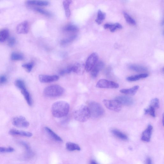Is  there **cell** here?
Segmentation results:
<instances>
[{
	"label": "cell",
	"mask_w": 164,
	"mask_h": 164,
	"mask_svg": "<svg viewBox=\"0 0 164 164\" xmlns=\"http://www.w3.org/2000/svg\"><path fill=\"white\" fill-rule=\"evenodd\" d=\"M70 109L68 103L64 101H58L52 105L51 111L52 115L55 118H60L68 114Z\"/></svg>",
	"instance_id": "obj_1"
},
{
	"label": "cell",
	"mask_w": 164,
	"mask_h": 164,
	"mask_svg": "<svg viewBox=\"0 0 164 164\" xmlns=\"http://www.w3.org/2000/svg\"><path fill=\"white\" fill-rule=\"evenodd\" d=\"M73 116L77 121L82 122H86L90 117L88 107L85 105L78 106L75 110Z\"/></svg>",
	"instance_id": "obj_2"
},
{
	"label": "cell",
	"mask_w": 164,
	"mask_h": 164,
	"mask_svg": "<svg viewBox=\"0 0 164 164\" xmlns=\"http://www.w3.org/2000/svg\"><path fill=\"white\" fill-rule=\"evenodd\" d=\"M90 114V116L94 118H100L104 113V110L99 103L92 102L89 103L88 107Z\"/></svg>",
	"instance_id": "obj_3"
},
{
	"label": "cell",
	"mask_w": 164,
	"mask_h": 164,
	"mask_svg": "<svg viewBox=\"0 0 164 164\" xmlns=\"http://www.w3.org/2000/svg\"><path fill=\"white\" fill-rule=\"evenodd\" d=\"M64 89L58 85H52L46 87L44 91V94L51 97L61 96L64 92Z\"/></svg>",
	"instance_id": "obj_4"
},
{
	"label": "cell",
	"mask_w": 164,
	"mask_h": 164,
	"mask_svg": "<svg viewBox=\"0 0 164 164\" xmlns=\"http://www.w3.org/2000/svg\"><path fill=\"white\" fill-rule=\"evenodd\" d=\"M103 102L107 108L112 111L119 112L122 109V105L117 100L105 99Z\"/></svg>",
	"instance_id": "obj_5"
},
{
	"label": "cell",
	"mask_w": 164,
	"mask_h": 164,
	"mask_svg": "<svg viewBox=\"0 0 164 164\" xmlns=\"http://www.w3.org/2000/svg\"><path fill=\"white\" fill-rule=\"evenodd\" d=\"M99 56L96 53H93L90 55L87 59L85 65V70L87 72L91 71L98 61Z\"/></svg>",
	"instance_id": "obj_6"
},
{
	"label": "cell",
	"mask_w": 164,
	"mask_h": 164,
	"mask_svg": "<svg viewBox=\"0 0 164 164\" xmlns=\"http://www.w3.org/2000/svg\"><path fill=\"white\" fill-rule=\"evenodd\" d=\"M96 86L100 88L116 89L119 87V85L114 82L101 79L97 82Z\"/></svg>",
	"instance_id": "obj_7"
},
{
	"label": "cell",
	"mask_w": 164,
	"mask_h": 164,
	"mask_svg": "<svg viewBox=\"0 0 164 164\" xmlns=\"http://www.w3.org/2000/svg\"><path fill=\"white\" fill-rule=\"evenodd\" d=\"M13 125L19 128H26L28 127L30 123L24 117L19 116L13 118L12 120Z\"/></svg>",
	"instance_id": "obj_8"
},
{
	"label": "cell",
	"mask_w": 164,
	"mask_h": 164,
	"mask_svg": "<svg viewBox=\"0 0 164 164\" xmlns=\"http://www.w3.org/2000/svg\"><path fill=\"white\" fill-rule=\"evenodd\" d=\"M29 30V23L28 21H25L20 23L17 26L16 31L19 34H26L28 32Z\"/></svg>",
	"instance_id": "obj_9"
},
{
	"label": "cell",
	"mask_w": 164,
	"mask_h": 164,
	"mask_svg": "<svg viewBox=\"0 0 164 164\" xmlns=\"http://www.w3.org/2000/svg\"><path fill=\"white\" fill-rule=\"evenodd\" d=\"M39 78V81L41 82L49 83L58 81L59 79V77L56 75H40Z\"/></svg>",
	"instance_id": "obj_10"
},
{
	"label": "cell",
	"mask_w": 164,
	"mask_h": 164,
	"mask_svg": "<svg viewBox=\"0 0 164 164\" xmlns=\"http://www.w3.org/2000/svg\"><path fill=\"white\" fill-rule=\"evenodd\" d=\"M153 127L149 125L146 129L142 133L141 140L142 141L148 142L150 141L153 131Z\"/></svg>",
	"instance_id": "obj_11"
},
{
	"label": "cell",
	"mask_w": 164,
	"mask_h": 164,
	"mask_svg": "<svg viewBox=\"0 0 164 164\" xmlns=\"http://www.w3.org/2000/svg\"><path fill=\"white\" fill-rule=\"evenodd\" d=\"M104 64L102 61H98L92 70L91 75L93 78H96L98 76L100 71L103 68Z\"/></svg>",
	"instance_id": "obj_12"
},
{
	"label": "cell",
	"mask_w": 164,
	"mask_h": 164,
	"mask_svg": "<svg viewBox=\"0 0 164 164\" xmlns=\"http://www.w3.org/2000/svg\"><path fill=\"white\" fill-rule=\"evenodd\" d=\"M115 100L119 101L122 105L130 106L133 104V100L130 97L126 96H119L116 97Z\"/></svg>",
	"instance_id": "obj_13"
},
{
	"label": "cell",
	"mask_w": 164,
	"mask_h": 164,
	"mask_svg": "<svg viewBox=\"0 0 164 164\" xmlns=\"http://www.w3.org/2000/svg\"><path fill=\"white\" fill-rule=\"evenodd\" d=\"M72 72L78 75H82L84 72L85 70V65L81 63H76L74 65L72 66Z\"/></svg>",
	"instance_id": "obj_14"
},
{
	"label": "cell",
	"mask_w": 164,
	"mask_h": 164,
	"mask_svg": "<svg viewBox=\"0 0 164 164\" xmlns=\"http://www.w3.org/2000/svg\"><path fill=\"white\" fill-rule=\"evenodd\" d=\"M9 133L10 135L12 136H20L27 137H31L32 136V134L31 132L15 129L10 130Z\"/></svg>",
	"instance_id": "obj_15"
},
{
	"label": "cell",
	"mask_w": 164,
	"mask_h": 164,
	"mask_svg": "<svg viewBox=\"0 0 164 164\" xmlns=\"http://www.w3.org/2000/svg\"><path fill=\"white\" fill-rule=\"evenodd\" d=\"M45 130L49 136L53 140H54L57 142H63L62 139L57 134H56V133L52 131L51 129H50L48 127H46L45 128Z\"/></svg>",
	"instance_id": "obj_16"
},
{
	"label": "cell",
	"mask_w": 164,
	"mask_h": 164,
	"mask_svg": "<svg viewBox=\"0 0 164 164\" xmlns=\"http://www.w3.org/2000/svg\"><path fill=\"white\" fill-rule=\"evenodd\" d=\"M111 132L114 135L120 139L124 141H127L128 140V136L118 130L113 129L111 130Z\"/></svg>",
	"instance_id": "obj_17"
},
{
	"label": "cell",
	"mask_w": 164,
	"mask_h": 164,
	"mask_svg": "<svg viewBox=\"0 0 164 164\" xmlns=\"http://www.w3.org/2000/svg\"><path fill=\"white\" fill-rule=\"evenodd\" d=\"M139 88V86H135L131 88L122 89L120 90V92L126 95H134L136 94Z\"/></svg>",
	"instance_id": "obj_18"
},
{
	"label": "cell",
	"mask_w": 164,
	"mask_h": 164,
	"mask_svg": "<svg viewBox=\"0 0 164 164\" xmlns=\"http://www.w3.org/2000/svg\"><path fill=\"white\" fill-rule=\"evenodd\" d=\"M104 28L105 29H109L112 32H114L117 29H122V27L121 25L118 23H116L114 24L106 23L105 25Z\"/></svg>",
	"instance_id": "obj_19"
},
{
	"label": "cell",
	"mask_w": 164,
	"mask_h": 164,
	"mask_svg": "<svg viewBox=\"0 0 164 164\" xmlns=\"http://www.w3.org/2000/svg\"><path fill=\"white\" fill-rule=\"evenodd\" d=\"M9 32L7 29L0 30V42L3 43L6 41L9 37Z\"/></svg>",
	"instance_id": "obj_20"
},
{
	"label": "cell",
	"mask_w": 164,
	"mask_h": 164,
	"mask_svg": "<svg viewBox=\"0 0 164 164\" xmlns=\"http://www.w3.org/2000/svg\"><path fill=\"white\" fill-rule=\"evenodd\" d=\"M66 148L69 151H75L81 150V149L80 146L77 144L71 142H68L66 144Z\"/></svg>",
	"instance_id": "obj_21"
},
{
	"label": "cell",
	"mask_w": 164,
	"mask_h": 164,
	"mask_svg": "<svg viewBox=\"0 0 164 164\" xmlns=\"http://www.w3.org/2000/svg\"><path fill=\"white\" fill-rule=\"evenodd\" d=\"M21 90L22 94L24 96L25 99L27 102L28 104L30 106L32 105V100L30 94L26 88L23 89Z\"/></svg>",
	"instance_id": "obj_22"
},
{
	"label": "cell",
	"mask_w": 164,
	"mask_h": 164,
	"mask_svg": "<svg viewBox=\"0 0 164 164\" xmlns=\"http://www.w3.org/2000/svg\"><path fill=\"white\" fill-rule=\"evenodd\" d=\"M27 4L29 5H34L40 6H45L49 5L48 1H27Z\"/></svg>",
	"instance_id": "obj_23"
},
{
	"label": "cell",
	"mask_w": 164,
	"mask_h": 164,
	"mask_svg": "<svg viewBox=\"0 0 164 164\" xmlns=\"http://www.w3.org/2000/svg\"><path fill=\"white\" fill-rule=\"evenodd\" d=\"M148 76V75L146 74V73H143V74L137 75L128 77V78H127V81H129L134 82L138 81V80L142 78H146Z\"/></svg>",
	"instance_id": "obj_24"
},
{
	"label": "cell",
	"mask_w": 164,
	"mask_h": 164,
	"mask_svg": "<svg viewBox=\"0 0 164 164\" xmlns=\"http://www.w3.org/2000/svg\"><path fill=\"white\" fill-rule=\"evenodd\" d=\"M72 2V1H63V7L65 9V14L66 17L69 18L71 15V12H70L69 6L70 5Z\"/></svg>",
	"instance_id": "obj_25"
},
{
	"label": "cell",
	"mask_w": 164,
	"mask_h": 164,
	"mask_svg": "<svg viewBox=\"0 0 164 164\" xmlns=\"http://www.w3.org/2000/svg\"><path fill=\"white\" fill-rule=\"evenodd\" d=\"M24 58V56L19 52H13L11 56V58L13 61H22Z\"/></svg>",
	"instance_id": "obj_26"
},
{
	"label": "cell",
	"mask_w": 164,
	"mask_h": 164,
	"mask_svg": "<svg viewBox=\"0 0 164 164\" xmlns=\"http://www.w3.org/2000/svg\"><path fill=\"white\" fill-rule=\"evenodd\" d=\"M129 68L133 71L138 72H145L147 70V69L145 67L135 65H130Z\"/></svg>",
	"instance_id": "obj_27"
},
{
	"label": "cell",
	"mask_w": 164,
	"mask_h": 164,
	"mask_svg": "<svg viewBox=\"0 0 164 164\" xmlns=\"http://www.w3.org/2000/svg\"><path fill=\"white\" fill-rule=\"evenodd\" d=\"M63 30L66 32H75L79 31V28L77 26L72 25H69L66 26L63 28Z\"/></svg>",
	"instance_id": "obj_28"
},
{
	"label": "cell",
	"mask_w": 164,
	"mask_h": 164,
	"mask_svg": "<svg viewBox=\"0 0 164 164\" xmlns=\"http://www.w3.org/2000/svg\"><path fill=\"white\" fill-rule=\"evenodd\" d=\"M105 13L102 12L100 10H99L98 12L97 18L95 20V21L98 25H100L102 23L103 20L105 19Z\"/></svg>",
	"instance_id": "obj_29"
},
{
	"label": "cell",
	"mask_w": 164,
	"mask_h": 164,
	"mask_svg": "<svg viewBox=\"0 0 164 164\" xmlns=\"http://www.w3.org/2000/svg\"><path fill=\"white\" fill-rule=\"evenodd\" d=\"M123 15L126 22L130 25H135L136 23L135 20L131 16H130L128 13L126 12H123Z\"/></svg>",
	"instance_id": "obj_30"
},
{
	"label": "cell",
	"mask_w": 164,
	"mask_h": 164,
	"mask_svg": "<svg viewBox=\"0 0 164 164\" xmlns=\"http://www.w3.org/2000/svg\"><path fill=\"white\" fill-rule=\"evenodd\" d=\"M15 84L16 87L20 90L26 88L24 82L22 80H16L15 82Z\"/></svg>",
	"instance_id": "obj_31"
},
{
	"label": "cell",
	"mask_w": 164,
	"mask_h": 164,
	"mask_svg": "<svg viewBox=\"0 0 164 164\" xmlns=\"http://www.w3.org/2000/svg\"><path fill=\"white\" fill-rule=\"evenodd\" d=\"M144 112L145 114H149L153 118L156 117L155 109L151 106H150L148 108L145 109Z\"/></svg>",
	"instance_id": "obj_32"
},
{
	"label": "cell",
	"mask_w": 164,
	"mask_h": 164,
	"mask_svg": "<svg viewBox=\"0 0 164 164\" xmlns=\"http://www.w3.org/2000/svg\"><path fill=\"white\" fill-rule=\"evenodd\" d=\"M34 65V62H31L23 64L22 65V67L25 69L27 72H30L32 71Z\"/></svg>",
	"instance_id": "obj_33"
},
{
	"label": "cell",
	"mask_w": 164,
	"mask_h": 164,
	"mask_svg": "<svg viewBox=\"0 0 164 164\" xmlns=\"http://www.w3.org/2000/svg\"><path fill=\"white\" fill-rule=\"evenodd\" d=\"M76 38V36L73 35L68 38L63 39L61 42V44L63 46L68 44V43L74 41Z\"/></svg>",
	"instance_id": "obj_34"
},
{
	"label": "cell",
	"mask_w": 164,
	"mask_h": 164,
	"mask_svg": "<svg viewBox=\"0 0 164 164\" xmlns=\"http://www.w3.org/2000/svg\"><path fill=\"white\" fill-rule=\"evenodd\" d=\"M34 9L37 12L40 13L42 15L47 16H51L52 15L51 13L45 10L37 8H34Z\"/></svg>",
	"instance_id": "obj_35"
},
{
	"label": "cell",
	"mask_w": 164,
	"mask_h": 164,
	"mask_svg": "<svg viewBox=\"0 0 164 164\" xmlns=\"http://www.w3.org/2000/svg\"><path fill=\"white\" fill-rule=\"evenodd\" d=\"M150 106H151L155 109L158 108L159 107V100L158 99L155 98L151 100Z\"/></svg>",
	"instance_id": "obj_36"
},
{
	"label": "cell",
	"mask_w": 164,
	"mask_h": 164,
	"mask_svg": "<svg viewBox=\"0 0 164 164\" xmlns=\"http://www.w3.org/2000/svg\"><path fill=\"white\" fill-rule=\"evenodd\" d=\"M14 151V149L11 147H0V153H11Z\"/></svg>",
	"instance_id": "obj_37"
},
{
	"label": "cell",
	"mask_w": 164,
	"mask_h": 164,
	"mask_svg": "<svg viewBox=\"0 0 164 164\" xmlns=\"http://www.w3.org/2000/svg\"><path fill=\"white\" fill-rule=\"evenodd\" d=\"M71 72H72V66H70L65 69L62 70L60 72V74L61 75H63L68 74Z\"/></svg>",
	"instance_id": "obj_38"
},
{
	"label": "cell",
	"mask_w": 164,
	"mask_h": 164,
	"mask_svg": "<svg viewBox=\"0 0 164 164\" xmlns=\"http://www.w3.org/2000/svg\"><path fill=\"white\" fill-rule=\"evenodd\" d=\"M16 39L14 37L10 38L8 41V45L9 46L12 47L14 46L16 43Z\"/></svg>",
	"instance_id": "obj_39"
},
{
	"label": "cell",
	"mask_w": 164,
	"mask_h": 164,
	"mask_svg": "<svg viewBox=\"0 0 164 164\" xmlns=\"http://www.w3.org/2000/svg\"><path fill=\"white\" fill-rule=\"evenodd\" d=\"M7 81V79L5 76H0V84L6 82Z\"/></svg>",
	"instance_id": "obj_40"
},
{
	"label": "cell",
	"mask_w": 164,
	"mask_h": 164,
	"mask_svg": "<svg viewBox=\"0 0 164 164\" xmlns=\"http://www.w3.org/2000/svg\"><path fill=\"white\" fill-rule=\"evenodd\" d=\"M145 164H153V162L151 158L148 157L146 160Z\"/></svg>",
	"instance_id": "obj_41"
},
{
	"label": "cell",
	"mask_w": 164,
	"mask_h": 164,
	"mask_svg": "<svg viewBox=\"0 0 164 164\" xmlns=\"http://www.w3.org/2000/svg\"><path fill=\"white\" fill-rule=\"evenodd\" d=\"M89 164H99L98 163H97L94 160H92L91 161H90Z\"/></svg>",
	"instance_id": "obj_42"
}]
</instances>
